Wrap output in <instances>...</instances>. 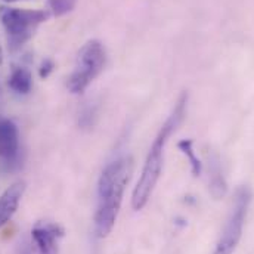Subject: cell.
Segmentation results:
<instances>
[{
    "mask_svg": "<svg viewBox=\"0 0 254 254\" xmlns=\"http://www.w3.org/2000/svg\"><path fill=\"white\" fill-rule=\"evenodd\" d=\"M4 1H18V0H4Z\"/></svg>",
    "mask_w": 254,
    "mask_h": 254,
    "instance_id": "17",
    "label": "cell"
},
{
    "mask_svg": "<svg viewBox=\"0 0 254 254\" xmlns=\"http://www.w3.org/2000/svg\"><path fill=\"white\" fill-rule=\"evenodd\" d=\"M3 63V52H1V48H0V65Z\"/></svg>",
    "mask_w": 254,
    "mask_h": 254,
    "instance_id": "16",
    "label": "cell"
},
{
    "mask_svg": "<svg viewBox=\"0 0 254 254\" xmlns=\"http://www.w3.org/2000/svg\"><path fill=\"white\" fill-rule=\"evenodd\" d=\"M54 68H55V64L52 63L51 60H45L40 68H39V74L42 78H48L52 72H54Z\"/></svg>",
    "mask_w": 254,
    "mask_h": 254,
    "instance_id": "14",
    "label": "cell"
},
{
    "mask_svg": "<svg viewBox=\"0 0 254 254\" xmlns=\"http://www.w3.org/2000/svg\"><path fill=\"white\" fill-rule=\"evenodd\" d=\"M187 105H188V95L182 93L179 101L176 102L172 114L161 126L158 134L155 136V139L149 148L140 178H139V181L133 190V195H131V207L136 211L142 210L148 204V201L154 192V188H155V185L160 179L161 170H163L166 145L169 142V137L175 133V130L182 123L185 113H187Z\"/></svg>",
    "mask_w": 254,
    "mask_h": 254,
    "instance_id": "2",
    "label": "cell"
},
{
    "mask_svg": "<svg viewBox=\"0 0 254 254\" xmlns=\"http://www.w3.org/2000/svg\"><path fill=\"white\" fill-rule=\"evenodd\" d=\"M210 193L219 199L222 196H225L228 187H226V181L223 178L222 173V167H220V161L216 155H213L210 158Z\"/></svg>",
    "mask_w": 254,
    "mask_h": 254,
    "instance_id": "9",
    "label": "cell"
},
{
    "mask_svg": "<svg viewBox=\"0 0 254 254\" xmlns=\"http://www.w3.org/2000/svg\"><path fill=\"white\" fill-rule=\"evenodd\" d=\"M33 240L40 254L60 253V241L64 238L63 226L52 222H37L31 231Z\"/></svg>",
    "mask_w": 254,
    "mask_h": 254,
    "instance_id": "6",
    "label": "cell"
},
{
    "mask_svg": "<svg viewBox=\"0 0 254 254\" xmlns=\"http://www.w3.org/2000/svg\"><path fill=\"white\" fill-rule=\"evenodd\" d=\"M107 63V52L99 40L87 42L78 52L75 69L68 78V90L74 95L83 93L87 86L101 74Z\"/></svg>",
    "mask_w": 254,
    "mask_h": 254,
    "instance_id": "4",
    "label": "cell"
},
{
    "mask_svg": "<svg viewBox=\"0 0 254 254\" xmlns=\"http://www.w3.org/2000/svg\"><path fill=\"white\" fill-rule=\"evenodd\" d=\"M9 87L19 93V95H27L31 87H33V75L27 68H15L9 77Z\"/></svg>",
    "mask_w": 254,
    "mask_h": 254,
    "instance_id": "10",
    "label": "cell"
},
{
    "mask_svg": "<svg viewBox=\"0 0 254 254\" xmlns=\"http://www.w3.org/2000/svg\"><path fill=\"white\" fill-rule=\"evenodd\" d=\"M131 172L133 160L130 157L116 158L104 167L98 181V202L93 219L98 238H105L113 231Z\"/></svg>",
    "mask_w": 254,
    "mask_h": 254,
    "instance_id": "1",
    "label": "cell"
},
{
    "mask_svg": "<svg viewBox=\"0 0 254 254\" xmlns=\"http://www.w3.org/2000/svg\"><path fill=\"white\" fill-rule=\"evenodd\" d=\"M252 204V190L247 185L240 187L232 202L231 213L226 219L220 238L214 247L213 254H232L235 252L237 246L241 241L244 223L247 219V213Z\"/></svg>",
    "mask_w": 254,
    "mask_h": 254,
    "instance_id": "5",
    "label": "cell"
},
{
    "mask_svg": "<svg viewBox=\"0 0 254 254\" xmlns=\"http://www.w3.org/2000/svg\"><path fill=\"white\" fill-rule=\"evenodd\" d=\"M178 148L182 151V154L188 158L190 164V172L195 178L201 176V172H202V164L201 161L198 160V157L195 155V151H193V142L192 139H184L178 143Z\"/></svg>",
    "mask_w": 254,
    "mask_h": 254,
    "instance_id": "11",
    "label": "cell"
},
{
    "mask_svg": "<svg viewBox=\"0 0 254 254\" xmlns=\"http://www.w3.org/2000/svg\"><path fill=\"white\" fill-rule=\"evenodd\" d=\"M77 0H49V9L54 12L55 16H63L65 13L71 12L75 6Z\"/></svg>",
    "mask_w": 254,
    "mask_h": 254,
    "instance_id": "12",
    "label": "cell"
},
{
    "mask_svg": "<svg viewBox=\"0 0 254 254\" xmlns=\"http://www.w3.org/2000/svg\"><path fill=\"white\" fill-rule=\"evenodd\" d=\"M49 13L45 10H27L16 7H0V21L7 34L10 49H19L27 43L36 28L48 19Z\"/></svg>",
    "mask_w": 254,
    "mask_h": 254,
    "instance_id": "3",
    "label": "cell"
},
{
    "mask_svg": "<svg viewBox=\"0 0 254 254\" xmlns=\"http://www.w3.org/2000/svg\"><path fill=\"white\" fill-rule=\"evenodd\" d=\"M19 254H33L31 247H30V244L27 241H22V244L19 247Z\"/></svg>",
    "mask_w": 254,
    "mask_h": 254,
    "instance_id": "15",
    "label": "cell"
},
{
    "mask_svg": "<svg viewBox=\"0 0 254 254\" xmlns=\"http://www.w3.org/2000/svg\"><path fill=\"white\" fill-rule=\"evenodd\" d=\"M95 119H96V108L93 105H86L78 117V125L83 128H89L95 125Z\"/></svg>",
    "mask_w": 254,
    "mask_h": 254,
    "instance_id": "13",
    "label": "cell"
},
{
    "mask_svg": "<svg viewBox=\"0 0 254 254\" xmlns=\"http://www.w3.org/2000/svg\"><path fill=\"white\" fill-rule=\"evenodd\" d=\"M0 158L9 170L19 167L18 128L10 120H0Z\"/></svg>",
    "mask_w": 254,
    "mask_h": 254,
    "instance_id": "7",
    "label": "cell"
},
{
    "mask_svg": "<svg viewBox=\"0 0 254 254\" xmlns=\"http://www.w3.org/2000/svg\"><path fill=\"white\" fill-rule=\"evenodd\" d=\"M24 190H25V182L19 181V182H15L12 187H9L1 193V196H0V228L4 223H7L12 219V216L15 214V211L21 202V198L24 195Z\"/></svg>",
    "mask_w": 254,
    "mask_h": 254,
    "instance_id": "8",
    "label": "cell"
}]
</instances>
